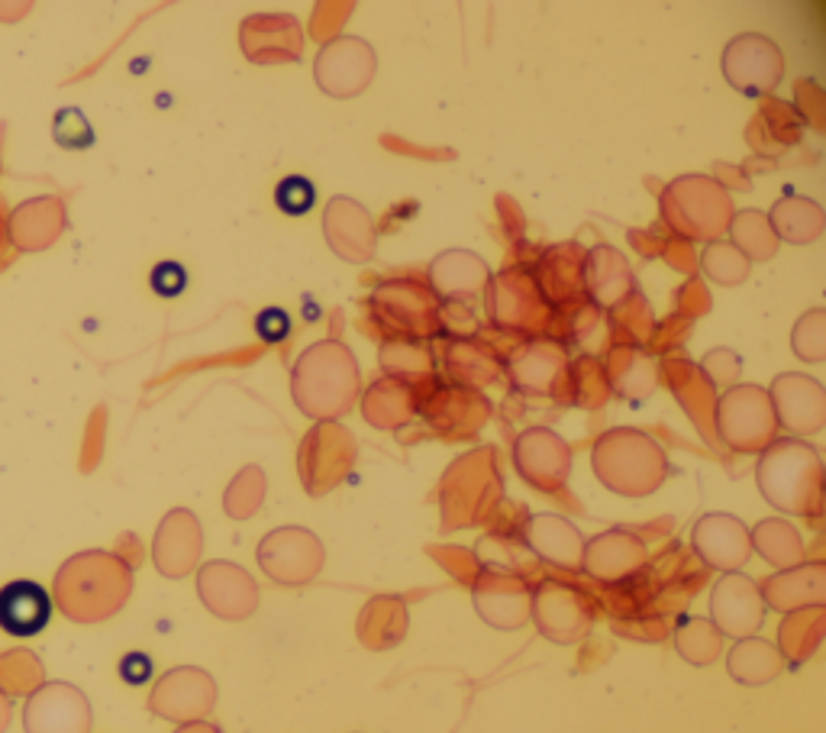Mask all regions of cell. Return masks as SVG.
<instances>
[{
	"mask_svg": "<svg viewBox=\"0 0 826 733\" xmlns=\"http://www.w3.org/2000/svg\"><path fill=\"white\" fill-rule=\"evenodd\" d=\"M762 495L781 511H811L821 485V459L811 446L801 442H775L758 465Z\"/></svg>",
	"mask_w": 826,
	"mask_h": 733,
	"instance_id": "6da1fadb",
	"label": "cell"
},
{
	"mask_svg": "<svg viewBox=\"0 0 826 733\" xmlns=\"http://www.w3.org/2000/svg\"><path fill=\"white\" fill-rule=\"evenodd\" d=\"M52 620V598L39 582L16 579L0 588V630L10 637H36Z\"/></svg>",
	"mask_w": 826,
	"mask_h": 733,
	"instance_id": "7a4b0ae2",
	"label": "cell"
},
{
	"mask_svg": "<svg viewBox=\"0 0 826 733\" xmlns=\"http://www.w3.org/2000/svg\"><path fill=\"white\" fill-rule=\"evenodd\" d=\"M713 620L730 637H750L762 624V598L746 576H727L713 588Z\"/></svg>",
	"mask_w": 826,
	"mask_h": 733,
	"instance_id": "3957f363",
	"label": "cell"
},
{
	"mask_svg": "<svg viewBox=\"0 0 826 733\" xmlns=\"http://www.w3.org/2000/svg\"><path fill=\"white\" fill-rule=\"evenodd\" d=\"M694 546L717 569H736L750 556V533L736 517H704L694 527Z\"/></svg>",
	"mask_w": 826,
	"mask_h": 733,
	"instance_id": "277c9868",
	"label": "cell"
},
{
	"mask_svg": "<svg viewBox=\"0 0 826 733\" xmlns=\"http://www.w3.org/2000/svg\"><path fill=\"white\" fill-rule=\"evenodd\" d=\"M530 540H533L536 553H543L552 563H558V566H578L581 536L565 520H558V517H536L533 530H530Z\"/></svg>",
	"mask_w": 826,
	"mask_h": 733,
	"instance_id": "5b68a950",
	"label": "cell"
},
{
	"mask_svg": "<svg viewBox=\"0 0 826 733\" xmlns=\"http://www.w3.org/2000/svg\"><path fill=\"white\" fill-rule=\"evenodd\" d=\"M275 204L284 217H304L317 204V185L307 175H287L278 181Z\"/></svg>",
	"mask_w": 826,
	"mask_h": 733,
	"instance_id": "8992f818",
	"label": "cell"
},
{
	"mask_svg": "<svg viewBox=\"0 0 826 733\" xmlns=\"http://www.w3.org/2000/svg\"><path fill=\"white\" fill-rule=\"evenodd\" d=\"M733 657H736V660L753 662V669L743 675V682H750V685L768 682V678L778 672V653H775V647H768V643H762V640L740 643V647L733 650Z\"/></svg>",
	"mask_w": 826,
	"mask_h": 733,
	"instance_id": "52a82bcc",
	"label": "cell"
},
{
	"mask_svg": "<svg viewBox=\"0 0 826 733\" xmlns=\"http://www.w3.org/2000/svg\"><path fill=\"white\" fill-rule=\"evenodd\" d=\"M56 140L69 149H87L94 143V130L81 110L69 107V110H59V117H56Z\"/></svg>",
	"mask_w": 826,
	"mask_h": 733,
	"instance_id": "ba28073f",
	"label": "cell"
},
{
	"mask_svg": "<svg viewBox=\"0 0 826 733\" xmlns=\"http://www.w3.org/2000/svg\"><path fill=\"white\" fill-rule=\"evenodd\" d=\"M149 285H152V292L158 294V297L172 300V297L185 294V288H188V269L181 262H175V259H165V262H158L152 269Z\"/></svg>",
	"mask_w": 826,
	"mask_h": 733,
	"instance_id": "9c48e42d",
	"label": "cell"
},
{
	"mask_svg": "<svg viewBox=\"0 0 826 733\" xmlns=\"http://www.w3.org/2000/svg\"><path fill=\"white\" fill-rule=\"evenodd\" d=\"M256 333L262 343L269 346H278L291 336V314L284 307H266L256 314Z\"/></svg>",
	"mask_w": 826,
	"mask_h": 733,
	"instance_id": "30bf717a",
	"label": "cell"
},
{
	"mask_svg": "<svg viewBox=\"0 0 826 733\" xmlns=\"http://www.w3.org/2000/svg\"><path fill=\"white\" fill-rule=\"evenodd\" d=\"M120 675H123V682H130V685H142V682H149V675H152V660H149L145 653H127L123 662H120Z\"/></svg>",
	"mask_w": 826,
	"mask_h": 733,
	"instance_id": "8fae6325",
	"label": "cell"
}]
</instances>
